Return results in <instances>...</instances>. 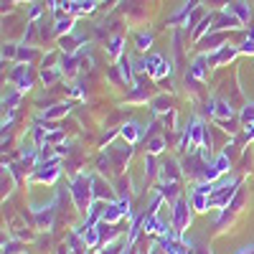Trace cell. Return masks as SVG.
Instances as JSON below:
<instances>
[{
	"instance_id": "cell-29",
	"label": "cell",
	"mask_w": 254,
	"mask_h": 254,
	"mask_svg": "<svg viewBox=\"0 0 254 254\" xmlns=\"http://www.w3.org/2000/svg\"><path fill=\"white\" fill-rule=\"evenodd\" d=\"M38 15H41V5H33V8H31V20H36Z\"/></svg>"
},
{
	"instance_id": "cell-10",
	"label": "cell",
	"mask_w": 254,
	"mask_h": 254,
	"mask_svg": "<svg viewBox=\"0 0 254 254\" xmlns=\"http://www.w3.org/2000/svg\"><path fill=\"white\" fill-rule=\"evenodd\" d=\"M239 26H242V20L234 13H229L224 8L219 15H214V26H211V28H239Z\"/></svg>"
},
{
	"instance_id": "cell-28",
	"label": "cell",
	"mask_w": 254,
	"mask_h": 254,
	"mask_svg": "<svg viewBox=\"0 0 254 254\" xmlns=\"http://www.w3.org/2000/svg\"><path fill=\"white\" fill-rule=\"evenodd\" d=\"M244 140H247V142H249V140H254V122L244 127Z\"/></svg>"
},
{
	"instance_id": "cell-17",
	"label": "cell",
	"mask_w": 254,
	"mask_h": 254,
	"mask_svg": "<svg viewBox=\"0 0 254 254\" xmlns=\"http://www.w3.org/2000/svg\"><path fill=\"white\" fill-rule=\"evenodd\" d=\"M61 74H64L61 64H59V66H46V69H41V81H44L46 87H51V84H54V81H56Z\"/></svg>"
},
{
	"instance_id": "cell-1",
	"label": "cell",
	"mask_w": 254,
	"mask_h": 254,
	"mask_svg": "<svg viewBox=\"0 0 254 254\" xmlns=\"http://www.w3.org/2000/svg\"><path fill=\"white\" fill-rule=\"evenodd\" d=\"M71 198L76 203V211L87 216L89 214V206L94 203V190H92V173L89 171H81L71 178Z\"/></svg>"
},
{
	"instance_id": "cell-27",
	"label": "cell",
	"mask_w": 254,
	"mask_h": 254,
	"mask_svg": "<svg viewBox=\"0 0 254 254\" xmlns=\"http://www.w3.org/2000/svg\"><path fill=\"white\" fill-rule=\"evenodd\" d=\"M15 56H18V46H13V44L3 46V59H15Z\"/></svg>"
},
{
	"instance_id": "cell-24",
	"label": "cell",
	"mask_w": 254,
	"mask_h": 254,
	"mask_svg": "<svg viewBox=\"0 0 254 254\" xmlns=\"http://www.w3.org/2000/svg\"><path fill=\"white\" fill-rule=\"evenodd\" d=\"M242 54H249V56H254V26L249 28V33H247V38L242 41V49H239Z\"/></svg>"
},
{
	"instance_id": "cell-5",
	"label": "cell",
	"mask_w": 254,
	"mask_h": 254,
	"mask_svg": "<svg viewBox=\"0 0 254 254\" xmlns=\"http://www.w3.org/2000/svg\"><path fill=\"white\" fill-rule=\"evenodd\" d=\"M92 190H94V198L97 201H107V203L115 201V190L110 188V183L104 181L102 176H92Z\"/></svg>"
},
{
	"instance_id": "cell-30",
	"label": "cell",
	"mask_w": 254,
	"mask_h": 254,
	"mask_svg": "<svg viewBox=\"0 0 254 254\" xmlns=\"http://www.w3.org/2000/svg\"><path fill=\"white\" fill-rule=\"evenodd\" d=\"M252 252H254V244H252V247H244V249H239L237 254H252Z\"/></svg>"
},
{
	"instance_id": "cell-4",
	"label": "cell",
	"mask_w": 254,
	"mask_h": 254,
	"mask_svg": "<svg viewBox=\"0 0 254 254\" xmlns=\"http://www.w3.org/2000/svg\"><path fill=\"white\" fill-rule=\"evenodd\" d=\"M208 66H211L208 54H198V56H196V61L190 64L188 76H190V79H196V81H206V79H208Z\"/></svg>"
},
{
	"instance_id": "cell-22",
	"label": "cell",
	"mask_w": 254,
	"mask_h": 254,
	"mask_svg": "<svg viewBox=\"0 0 254 254\" xmlns=\"http://www.w3.org/2000/svg\"><path fill=\"white\" fill-rule=\"evenodd\" d=\"M165 147V137H153L147 140V155H160Z\"/></svg>"
},
{
	"instance_id": "cell-26",
	"label": "cell",
	"mask_w": 254,
	"mask_h": 254,
	"mask_svg": "<svg viewBox=\"0 0 254 254\" xmlns=\"http://www.w3.org/2000/svg\"><path fill=\"white\" fill-rule=\"evenodd\" d=\"M15 252H20L18 242H3V254H15Z\"/></svg>"
},
{
	"instance_id": "cell-19",
	"label": "cell",
	"mask_w": 254,
	"mask_h": 254,
	"mask_svg": "<svg viewBox=\"0 0 254 254\" xmlns=\"http://www.w3.org/2000/svg\"><path fill=\"white\" fill-rule=\"evenodd\" d=\"M208 198L206 193H198V190H190V206H193L196 211H208Z\"/></svg>"
},
{
	"instance_id": "cell-16",
	"label": "cell",
	"mask_w": 254,
	"mask_h": 254,
	"mask_svg": "<svg viewBox=\"0 0 254 254\" xmlns=\"http://www.w3.org/2000/svg\"><path fill=\"white\" fill-rule=\"evenodd\" d=\"M153 112H155V115H168V112H173L171 97H165V94L155 97V99H153Z\"/></svg>"
},
{
	"instance_id": "cell-8",
	"label": "cell",
	"mask_w": 254,
	"mask_h": 254,
	"mask_svg": "<svg viewBox=\"0 0 254 254\" xmlns=\"http://www.w3.org/2000/svg\"><path fill=\"white\" fill-rule=\"evenodd\" d=\"M237 54H239V49H234V46H221V49H216L214 54L208 56L211 59V66H224V64L234 61Z\"/></svg>"
},
{
	"instance_id": "cell-9",
	"label": "cell",
	"mask_w": 254,
	"mask_h": 254,
	"mask_svg": "<svg viewBox=\"0 0 254 254\" xmlns=\"http://www.w3.org/2000/svg\"><path fill=\"white\" fill-rule=\"evenodd\" d=\"M117 69H120V76H122V81L125 84H130V87H135V66H132V59L130 56H122V59H117Z\"/></svg>"
},
{
	"instance_id": "cell-3",
	"label": "cell",
	"mask_w": 254,
	"mask_h": 254,
	"mask_svg": "<svg viewBox=\"0 0 254 254\" xmlns=\"http://www.w3.org/2000/svg\"><path fill=\"white\" fill-rule=\"evenodd\" d=\"M10 81L15 84V89L18 92H28L33 87V74L28 66H23V64H18V66L10 71Z\"/></svg>"
},
{
	"instance_id": "cell-20",
	"label": "cell",
	"mask_w": 254,
	"mask_h": 254,
	"mask_svg": "<svg viewBox=\"0 0 254 254\" xmlns=\"http://www.w3.org/2000/svg\"><path fill=\"white\" fill-rule=\"evenodd\" d=\"M226 41V33H211V36H206L203 38V49H211V51H216V49H221V44Z\"/></svg>"
},
{
	"instance_id": "cell-25",
	"label": "cell",
	"mask_w": 254,
	"mask_h": 254,
	"mask_svg": "<svg viewBox=\"0 0 254 254\" xmlns=\"http://www.w3.org/2000/svg\"><path fill=\"white\" fill-rule=\"evenodd\" d=\"M18 61H31V59H36V49H26V44L23 46H18V56H15Z\"/></svg>"
},
{
	"instance_id": "cell-15",
	"label": "cell",
	"mask_w": 254,
	"mask_h": 254,
	"mask_svg": "<svg viewBox=\"0 0 254 254\" xmlns=\"http://www.w3.org/2000/svg\"><path fill=\"white\" fill-rule=\"evenodd\" d=\"M71 28H74V15H59L56 18V26H54L56 36H66V33H71Z\"/></svg>"
},
{
	"instance_id": "cell-18",
	"label": "cell",
	"mask_w": 254,
	"mask_h": 254,
	"mask_svg": "<svg viewBox=\"0 0 254 254\" xmlns=\"http://www.w3.org/2000/svg\"><path fill=\"white\" fill-rule=\"evenodd\" d=\"M150 46H153V33L150 31H140L137 38H135V49L140 54H145V51H150Z\"/></svg>"
},
{
	"instance_id": "cell-21",
	"label": "cell",
	"mask_w": 254,
	"mask_h": 254,
	"mask_svg": "<svg viewBox=\"0 0 254 254\" xmlns=\"http://www.w3.org/2000/svg\"><path fill=\"white\" fill-rule=\"evenodd\" d=\"M239 122H242V127H247V125L254 122V102H249L247 107H242V112H239Z\"/></svg>"
},
{
	"instance_id": "cell-11",
	"label": "cell",
	"mask_w": 254,
	"mask_h": 254,
	"mask_svg": "<svg viewBox=\"0 0 254 254\" xmlns=\"http://www.w3.org/2000/svg\"><path fill=\"white\" fill-rule=\"evenodd\" d=\"M69 112H71V102H61V104H54L51 110H46L44 115H41V120L44 122H56L61 117H66Z\"/></svg>"
},
{
	"instance_id": "cell-12",
	"label": "cell",
	"mask_w": 254,
	"mask_h": 254,
	"mask_svg": "<svg viewBox=\"0 0 254 254\" xmlns=\"http://www.w3.org/2000/svg\"><path fill=\"white\" fill-rule=\"evenodd\" d=\"M120 135L127 140V145H135V142L140 140V135H142V127H140L135 120H130V122H125V125L120 127Z\"/></svg>"
},
{
	"instance_id": "cell-7",
	"label": "cell",
	"mask_w": 254,
	"mask_h": 254,
	"mask_svg": "<svg viewBox=\"0 0 254 254\" xmlns=\"http://www.w3.org/2000/svg\"><path fill=\"white\" fill-rule=\"evenodd\" d=\"M54 214H56V208H54V203L51 206H46V208H36L33 211V221H36V229H51L54 226Z\"/></svg>"
},
{
	"instance_id": "cell-6",
	"label": "cell",
	"mask_w": 254,
	"mask_h": 254,
	"mask_svg": "<svg viewBox=\"0 0 254 254\" xmlns=\"http://www.w3.org/2000/svg\"><path fill=\"white\" fill-rule=\"evenodd\" d=\"M158 178H160V186H165V183H178V181H181L178 163H176V160H165V163L160 165Z\"/></svg>"
},
{
	"instance_id": "cell-13",
	"label": "cell",
	"mask_w": 254,
	"mask_h": 254,
	"mask_svg": "<svg viewBox=\"0 0 254 254\" xmlns=\"http://www.w3.org/2000/svg\"><path fill=\"white\" fill-rule=\"evenodd\" d=\"M79 44H81V38H79V36H71V33L59 38V49H61L64 56H74V54H79V51H76Z\"/></svg>"
},
{
	"instance_id": "cell-23",
	"label": "cell",
	"mask_w": 254,
	"mask_h": 254,
	"mask_svg": "<svg viewBox=\"0 0 254 254\" xmlns=\"http://www.w3.org/2000/svg\"><path fill=\"white\" fill-rule=\"evenodd\" d=\"M122 44H125L122 36H115V38L110 41V49H107V51H110L112 59H122Z\"/></svg>"
},
{
	"instance_id": "cell-14",
	"label": "cell",
	"mask_w": 254,
	"mask_h": 254,
	"mask_svg": "<svg viewBox=\"0 0 254 254\" xmlns=\"http://www.w3.org/2000/svg\"><path fill=\"white\" fill-rule=\"evenodd\" d=\"M229 13H234L242 23H249V18H252V10H249V5L244 3V0H234V3H226L224 5Z\"/></svg>"
},
{
	"instance_id": "cell-2",
	"label": "cell",
	"mask_w": 254,
	"mask_h": 254,
	"mask_svg": "<svg viewBox=\"0 0 254 254\" xmlns=\"http://www.w3.org/2000/svg\"><path fill=\"white\" fill-rule=\"evenodd\" d=\"M173 211H171V226H173V231H178V234H183V231L188 229V224H190V206L188 203V198H183V196H178L173 203Z\"/></svg>"
}]
</instances>
